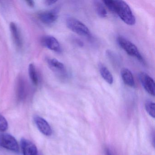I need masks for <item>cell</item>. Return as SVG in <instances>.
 <instances>
[{
  "label": "cell",
  "mask_w": 155,
  "mask_h": 155,
  "mask_svg": "<svg viewBox=\"0 0 155 155\" xmlns=\"http://www.w3.org/2000/svg\"><path fill=\"white\" fill-rule=\"evenodd\" d=\"M121 78L126 85L131 87H134L136 86L134 77L132 72L127 68H123L120 71Z\"/></svg>",
  "instance_id": "cell-11"
},
{
  "label": "cell",
  "mask_w": 155,
  "mask_h": 155,
  "mask_svg": "<svg viewBox=\"0 0 155 155\" xmlns=\"http://www.w3.org/2000/svg\"><path fill=\"white\" fill-rule=\"evenodd\" d=\"M139 78L145 90L151 96L155 95V82L154 80L145 72H140Z\"/></svg>",
  "instance_id": "cell-5"
},
{
  "label": "cell",
  "mask_w": 155,
  "mask_h": 155,
  "mask_svg": "<svg viewBox=\"0 0 155 155\" xmlns=\"http://www.w3.org/2000/svg\"><path fill=\"white\" fill-rule=\"evenodd\" d=\"M47 62L51 69L55 73L61 76L66 75L67 71L62 62L55 58L48 59Z\"/></svg>",
  "instance_id": "cell-10"
},
{
  "label": "cell",
  "mask_w": 155,
  "mask_h": 155,
  "mask_svg": "<svg viewBox=\"0 0 155 155\" xmlns=\"http://www.w3.org/2000/svg\"><path fill=\"white\" fill-rule=\"evenodd\" d=\"M0 147L14 152H18V144L16 139L10 134L0 133Z\"/></svg>",
  "instance_id": "cell-4"
},
{
  "label": "cell",
  "mask_w": 155,
  "mask_h": 155,
  "mask_svg": "<svg viewBox=\"0 0 155 155\" xmlns=\"http://www.w3.org/2000/svg\"><path fill=\"white\" fill-rule=\"evenodd\" d=\"M67 27L73 32L83 37L90 38L91 33L88 28L81 21L72 17H69L66 20Z\"/></svg>",
  "instance_id": "cell-3"
},
{
  "label": "cell",
  "mask_w": 155,
  "mask_h": 155,
  "mask_svg": "<svg viewBox=\"0 0 155 155\" xmlns=\"http://www.w3.org/2000/svg\"><path fill=\"white\" fill-rule=\"evenodd\" d=\"M8 124L5 117L1 114H0V131L4 132L8 128Z\"/></svg>",
  "instance_id": "cell-18"
},
{
  "label": "cell",
  "mask_w": 155,
  "mask_h": 155,
  "mask_svg": "<svg viewBox=\"0 0 155 155\" xmlns=\"http://www.w3.org/2000/svg\"><path fill=\"white\" fill-rule=\"evenodd\" d=\"M119 46L127 52L129 56L136 58L141 62H144L142 55L137 46L123 36H119L117 38Z\"/></svg>",
  "instance_id": "cell-2"
},
{
  "label": "cell",
  "mask_w": 155,
  "mask_h": 155,
  "mask_svg": "<svg viewBox=\"0 0 155 155\" xmlns=\"http://www.w3.org/2000/svg\"><path fill=\"white\" fill-rule=\"evenodd\" d=\"M155 103L151 101H147L145 103V108L147 112L153 118H155Z\"/></svg>",
  "instance_id": "cell-17"
},
{
  "label": "cell",
  "mask_w": 155,
  "mask_h": 155,
  "mask_svg": "<svg viewBox=\"0 0 155 155\" xmlns=\"http://www.w3.org/2000/svg\"><path fill=\"white\" fill-rule=\"evenodd\" d=\"M41 42L43 46L52 51L58 53L61 52L62 49L59 42L53 36H45L41 39Z\"/></svg>",
  "instance_id": "cell-6"
},
{
  "label": "cell",
  "mask_w": 155,
  "mask_h": 155,
  "mask_svg": "<svg viewBox=\"0 0 155 155\" xmlns=\"http://www.w3.org/2000/svg\"><path fill=\"white\" fill-rule=\"evenodd\" d=\"M35 124L40 131L45 136H50L52 134V130L49 124L43 118L36 116L34 118Z\"/></svg>",
  "instance_id": "cell-9"
},
{
  "label": "cell",
  "mask_w": 155,
  "mask_h": 155,
  "mask_svg": "<svg viewBox=\"0 0 155 155\" xmlns=\"http://www.w3.org/2000/svg\"><path fill=\"white\" fill-rule=\"evenodd\" d=\"M10 29L12 35L14 43L18 48H21L22 46V40L19 31L16 23L11 22L10 24Z\"/></svg>",
  "instance_id": "cell-13"
},
{
  "label": "cell",
  "mask_w": 155,
  "mask_h": 155,
  "mask_svg": "<svg viewBox=\"0 0 155 155\" xmlns=\"http://www.w3.org/2000/svg\"><path fill=\"white\" fill-rule=\"evenodd\" d=\"M57 2V1H54V0H47L45 1V3L48 6H51Z\"/></svg>",
  "instance_id": "cell-19"
},
{
  "label": "cell",
  "mask_w": 155,
  "mask_h": 155,
  "mask_svg": "<svg viewBox=\"0 0 155 155\" xmlns=\"http://www.w3.org/2000/svg\"><path fill=\"white\" fill-rule=\"evenodd\" d=\"M28 74L32 83L35 86H38L39 82L38 77L35 65L32 63H31L29 65Z\"/></svg>",
  "instance_id": "cell-16"
},
{
  "label": "cell",
  "mask_w": 155,
  "mask_h": 155,
  "mask_svg": "<svg viewBox=\"0 0 155 155\" xmlns=\"http://www.w3.org/2000/svg\"><path fill=\"white\" fill-rule=\"evenodd\" d=\"M17 97L19 100H23L26 95V86L24 79L19 77L17 80L16 85Z\"/></svg>",
  "instance_id": "cell-12"
},
{
  "label": "cell",
  "mask_w": 155,
  "mask_h": 155,
  "mask_svg": "<svg viewBox=\"0 0 155 155\" xmlns=\"http://www.w3.org/2000/svg\"><path fill=\"white\" fill-rule=\"evenodd\" d=\"M58 13L59 10L58 8L47 11L39 14V18L45 24H52L58 19Z\"/></svg>",
  "instance_id": "cell-7"
},
{
  "label": "cell",
  "mask_w": 155,
  "mask_h": 155,
  "mask_svg": "<svg viewBox=\"0 0 155 155\" xmlns=\"http://www.w3.org/2000/svg\"><path fill=\"white\" fill-rule=\"evenodd\" d=\"M26 2L29 7H31V8H33V7H34V6H35V2H34L33 1L29 0V1H26Z\"/></svg>",
  "instance_id": "cell-20"
},
{
  "label": "cell",
  "mask_w": 155,
  "mask_h": 155,
  "mask_svg": "<svg viewBox=\"0 0 155 155\" xmlns=\"http://www.w3.org/2000/svg\"><path fill=\"white\" fill-rule=\"evenodd\" d=\"M74 41H75V43H76V44H77L78 46H80V47H83V43L81 41L78 39H75Z\"/></svg>",
  "instance_id": "cell-21"
},
{
  "label": "cell",
  "mask_w": 155,
  "mask_h": 155,
  "mask_svg": "<svg viewBox=\"0 0 155 155\" xmlns=\"http://www.w3.org/2000/svg\"><path fill=\"white\" fill-rule=\"evenodd\" d=\"M21 146L23 155H39L37 147L28 140L21 139Z\"/></svg>",
  "instance_id": "cell-8"
},
{
  "label": "cell",
  "mask_w": 155,
  "mask_h": 155,
  "mask_svg": "<svg viewBox=\"0 0 155 155\" xmlns=\"http://www.w3.org/2000/svg\"><path fill=\"white\" fill-rule=\"evenodd\" d=\"M99 70L100 73L103 79L108 84H112L114 81L113 76L108 69L101 63H100L98 65Z\"/></svg>",
  "instance_id": "cell-14"
},
{
  "label": "cell",
  "mask_w": 155,
  "mask_h": 155,
  "mask_svg": "<svg viewBox=\"0 0 155 155\" xmlns=\"http://www.w3.org/2000/svg\"><path fill=\"white\" fill-rule=\"evenodd\" d=\"M106 155H113L111 153V151L108 149H107L106 150Z\"/></svg>",
  "instance_id": "cell-22"
},
{
  "label": "cell",
  "mask_w": 155,
  "mask_h": 155,
  "mask_svg": "<svg viewBox=\"0 0 155 155\" xmlns=\"http://www.w3.org/2000/svg\"><path fill=\"white\" fill-rule=\"evenodd\" d=\"M94 8L97 15L101 18H106L107 15V9L102 2L94 1L93 2Z\"/></svg>",
  "instance_id": "cell-15"
},
{
  "label": "cell",
  "mask_w": 155,
  "mask_h": 155,
  "mask_svg": "<svg viewBox=\"0 0 155 155\" xmlns=\"http://www.w3.org/2000/svg\"><path fill=\"white\" fill-rule=\"evenodd\" d=\"M102 2L111 12L117 14L124 23L129 26L135 25L136 18L127 2L120 0H107Z\"/></svg>",
  "instance_id": "cell-1"
}]
</instances>
